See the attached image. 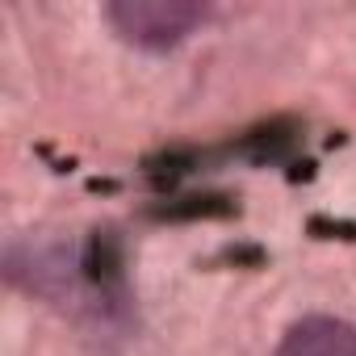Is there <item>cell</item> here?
<instances>
[{
	"label": "cell",
	"instance_id": "cell-2",
	"mask_svg": "<svg viewBox=\"0 0 356 356\" xmlns=\"http://www.w3.org/2000/svg\"><path fill=\"white\" fill-rule=\"evenodd\" d=\"M273 356H356V327L331 314H310L298 318Z\"/></svg>",
	"mask_w": 356,
	"mask_h": 356
},
{
	"label": "cell",
	"instance_id": "cell-1",
	"mask_svg": "<svg viewBox=\"0 0 356 356\" xmlns=\"http://www.w3.org/2000/svg\"><path fill=\"white\" fill-rule=\"evenodd\" d=\"M105 17L126 42L147 51H168L206 22V5H189V0H118V5L105 9Z\"/></svg>",
	"mask_w": 356,
	"mask_h": 356
}]
</instances>
